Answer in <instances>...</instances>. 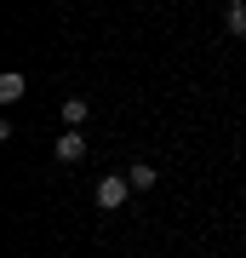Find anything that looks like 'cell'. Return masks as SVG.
Listing matches in <instances>:
<instances>
[{
    "label": "cell",
    "mask_w": 246,
    "mask_h": 258,
    "mask_svg": "<svg viewBox=\"0 0 246 258\" xmlns=\"http://www.w3.org/2000/svg\"><path fill=\"white\" fill-rule=\"evenodd\" d=\"M223 6H246V0H223Z\"/></svg>",
    "instance_id": "7"
},
{
    "label": "cell",
    "mask_w": 246,
    "mask_h": 258,
    "mask_svg": "<svg viewBox=\"0 0 246 258\" xmlns=\"http://www.w3.org/2000/svg\"><path fill=\"white\" fill-rule=\"evenodd\" d=\"M126 195H132V178H126V172H109V178H98V207H103V212L126 207Z\"/></svg>",
    "instance_id": "1"
},
{
    "label": "cell",
    "mask_w": 246,
    "mask_h": 258,
    "mask_svg": "<svg viewBox=\"0 0 246 258\" xmlns=\"http://www.w3.org/2000/svg\"><path fill=\"white\" fill-rule=\"evenodd\" d=\"M23 92H29V81H23L18 69H6V75H0V98H6V103H18Z\"/></svg>",
    "instance_id": "3"
},
{
    "label": "cell",
    "mask_w": 246,
    "mask_h": 258,
    "mask_svg": "<svg viewBox=\"0 0 246 258\" xmlns=\"http://www.w3.org/2000/svg\"><path fill=\"white\" fill-rule=\"evenodd\" d=\"M126 178H132V189H155V184H160V172H155V166H149V161L126 166Z\"/></svg>",
    "instance_id": "4"
},
{
    "label": "cell",
    "mask_w": 246,
    "mask_h": 258,
    "mask_svg": "<svg viewBox=\"0 0 246 258\" xmlns=\"http://www.w3.org/2000/svg\"><path fill=\"white\" fill-rule=\"evenodd\" d=\"M57 161H63V166L86 161V132H57Z\"/></svg>",
    "instance_id": "2"
},
{
    "label": "cell",
    "mask_w": 246,
    "mask_h": 258,
    "mask_svg": "<svg viewBox=\"0 0 246 258\" xmlns=\"http://www.w3.org/2000/svg\"><path fill=\"white\" fill-rule=\"evenodd\" d=\"M86 115H92L86 98H63V120H69V126H86Z\"/></svg>",
    "instance_id": "5"
},
{
    "label": "cell",
    "mask_w": 246,
    "mask_h": 258,
    "mask_svg": "<svg viewBox=\"0 0 246 258\" xmlns=\"http://www.w3.org/2000/svg\"><path fill=\"white\" fill-rule=\"evenodd\" d=\"M229 35H246V6H229V18H223Z\"/></svg>",
    "instance_id": "6"
}]
</instances>
